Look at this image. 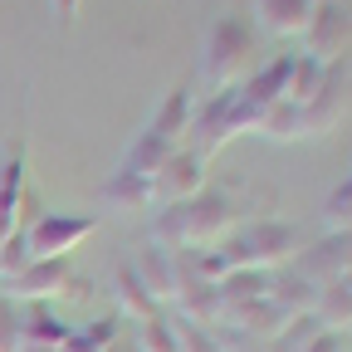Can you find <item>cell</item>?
Masks as SVG:
<instances>
[{
  "label": "cell",
  "mask_w": 352,
  "mask_h": 352,
  "mask_svg": "<svg viewBox=\"0 0 352 352\" xmlns=\"http://www.w3.org/2000/svg\"><path fill=\"white\" fill-rule=\"evenodd\" d=\"M270 298L284 308V314L294 318V314H314V298H318V284H308L298 270H289V274H274L270 279Z\"/></svg>",
  "instance_id": "obj_20"
},
{
  "label": "cell",
  "mask_w": 352,
  "mask_h": 352,
  "mask_svg": "<svg viewBox=\"0 0 352 352\" xmlns=\"http://www.w3.org/2000/svg\"><path fill=\"white\" fill-rule=\"evenodd\" d=\"M240 230V206L226 191H201L191 201H176L152 220V245L162 250H210Z\"/></svg>",
  "instance_id": "obj_1"
},
{
  "label": "cell",
  "mask_w": 352,
  "mask_h": 352,
  "mask_svg": "<svg viewBox=\"0 0 352 352\" xmlns=\"http://www.w3.org/2000/svg\"><path fill=\"white\" fill-rule=\"evenodd\" d=\"M323 69H328V64L308 59V54H294V69H289V83H284V103H294V108H308V103H314L318 83H323Z\"/></svg>",
  "instance_id": "obj_22"
},
{
  "label": "cell",
  "mask_w": 352,
  "mask_h": 352,
  "mask_svg": "<svg viewBox=\"0 0 352 352\" xmlns=\"http://www.w3.org/2000/svg\"><path fill=\"white\" fill-rule=\"evenodd\" d=\"M20 191H25V152H10L0 166V240L20 230Z\"/></svg>",
  "instance_id": "obj_17"
},
{
  "label": "cell",
  "mask_w": 352,
  "mask_h": 352,
  "mask_svg": "<svg viewBox=\"0 0 352 352\" xmlns=\"http://www.w3.org/2000/svg\"><path fill=\"white\" fill-rule=\"evenodd\" d=\"M254 127H259V113L240 103V88H220L210 103H201V108H196L186 138H191V152L210 162L226 142H235L240 132H254Z\"/></svg>",
  "instance_id": "obj_3"
},
{
  "label": "cell",
  "mask_w": 352,
  "mask_h": 352,
  "mask_svg": "<svg viewBox=\"0 0 352 352\" xmlns=\"http://www.w3.org/2000/svg\"><path fill=\"white\" fill-rule=\"evenodd\" d=\"M259 59V30L250 15H220L201 44V78L210 88H235Z\"/></svg>",
  "instance_id": "obj_2"
},
{
  "label": "cell",
  "mask_w": 352,
  "mask_h": 352,
  "mask_svg": "<svg viewBox=\"0 0 352 352\" xmlns=\"http://www.w3.org/2000/svg\"><path fill=\"white\" fill-rule=\"evenodd\" d=\"M254 132H264L270 142L308 138V132H303V108H294V103H274V108H264V118H259V127H254Z\"/></svg>",
  "instance_id": "obj_23"
},
{
  "label": "cell",
  "mask_w": 352,
  "mask_h": 352,
  "mask_svg": "<svg viewBox=\"0 0 352 352\" xmlns=\"http://www.w3.org/2000/svg\"><path fill=\"white\" fill-rule=\"evenodd\" d=\"M69 333H74V328L54 314L50 303H20V347H44V352H59Z\"/></svg>",
  "instance_id": "obj_13"
},
{
  "label": "cell",
  "mask_w": 352,
  "mask_h": 352,
  "mask_svg": "<svg viewBox=\"0 0 352 352\" xmlns=\"http://www.w3.org/2000/svg\"><path fill=\"white\" fill-rule=\"evenodd\" d=\"M298 39H303V54L308 59L333 64V59H342V50L352 44V15L342 6H333V0H318Z\"/></svg>",
  "instance_id": "obj_5"
},
{
  "label": "cell",
  "mask_w": 352,
  "mask_h": 352,
  "mask_svg": "<svg viewBox=\"0 0 352 352\" xmlns=\"http://www.w3.org/2000/svg\"><path fill=\"white\" fill-rule=\"evenodd\" d=\"M108 352H127V347H122V342H118V347H108Z\"/></svg>",
  "instance_id": "obj_31"
},
{
  "label": "cell",
  "mask_w": 352,
  "mask_h": 352,
  "mask_svg": "<svg viewBox=\"0 0 352 352\" xmlns=\"http://www.w3.org/2000/svg\"><path fill=\"white\" fill-rule=\"evenodd\" d=\"M191 118H196V94L186 83H171L162 94V103H157V113H152V122H147V132L171 142V147H182V138L191 132Z\"/></svg>",
  "instance_id": "obj_9"
},
{
  "label": "cell",
  "mask_w": 352,
  "mask_h": 352,
  "mask_svg": "<svg viewBox=\"0 0 352 352\" xmlns=\"http://www.w3.org/2000/svg\"><path fill=\"white\" fill-rule=\"evenodd\" d=\"M0 352H20V303L0 294Z\"/></svg>",
  "instance_id": "obj_28"
},
{
  "label": "cell",
  "mask_w": 352,
  "mask_h": 352,
  "mask_svg": "<svg viewBox=\"0 0 352 352\" xmlns=\"http://www.w3.org/2000/svg\"><path fill=\"white\" fill-rule=\"evenodd\" d=\"M64 289H74V264H69V254L30 259L25 270L10 279V298H15V303H50V298H59Z\"/></svg>",
  "instance_id": "obj_6"
},
{
  "label": "cell",
  "mask_w": 352,
  "mask_h": 352,
  "mask_svg": "<svg viewBox=\"0 0 352 352\" xmlns=\"http://www.w3.org/2000/svg\"><path fill=\"white\" fill-rule=\"evenodd\" d=\"M171 152H176L171 142L152 138V132L142 127L138 138L127 142V152H122V166H118V171H132V176H147V182H152V176H157V171L166 166V157H171Z\"/></svg>",
  "instance_id": "obj_16"
},
{
  "label": "cell",
  "mask_w": 352,
  "mask_h": 352,
  "mask_svg": "<svg viewBox=\"0 0 352 352\" xmlns=\"http://www.w3.org/2000/svg\"><path fill=\"white\" fill-rule=\"evenodd\" d=\"M127 352H138V347H127Z\"/></svg>",
  "instance_id": "obj_33"
},
{
  "label": "cell",
  "mask_w": 352,
  "mask_h": 352,
  "mask_svg": "<svg viewBox=\"0 0 352 352\" xmlns=\"http://www.w3.org/2000/svg\"><path fill=\"white\" fill-rule=\"evenodd\" d=\"M30 259H34V254H30V235H25V230H10L6 240H0V279H15Z\"/></svg>",
  "instance_id": "obj_26"
},
{
  "label": "cell",
  "mask_w": 352,
  "mask_h": 352,
  "mask_svg": "<svg viewBox=\"0 0 352 352\" xmlns=\"http://www.w3.org/2000/svg\"><path fill=\"white\" fill-rule=\"evenodd\" d=\"M157 196H152V182L147 176H132V171H113L108 182H103V206H113V210H142V206H152Z\"/></svg>",
  "instance_id": "obj_19"
},
{
  "label": "cell",
  "mask_w": 352,
  "mask_h": 352,
  "mask_svg": "<svg viewBox=\"0 0 352 352\" xmlns=\"http://www.w3.org/2000/svg\"><path fill=\"white\" fill-rule=\"evenodd\" d=\"M138 352H176V328L166 314L138 323Z\"/></svg>",
  "instance_id": "obj_24"
},
{
  "label": "cell",
  "mask_w": 352,
  "mask_h": 352,
  "mask_svg": "<svg viewBox=\"0 0 352 352\" xmlns=\"http://www.w3.org/2000/svg\"><path fill=\"white\" fill-rule=\"evenodd\" d=\"M342 284H347V289H352V274H347V279H342Z\"/></svg>",
  "instance_id": "obj_32"
},
{
  "label": "cell",
  "mask_w": 352,
  "mask_h": 352,
  "mask_svg": "<svg viewBox=\"0 0 352 352\" xmlns=\"http://www.w3.org/2000/svg\"><path fill=\"white\" fill-rule=\"evenodd\" d=\"M323 226L328 230H352V176L323 201Z\"/></svg>",
  "instance_id": "obj_27"
},
{
  "label": "cell",
  "mask_w": 352,
  "mask_h": 352,
  "mask_svg": "<svg viewBox=\"0 0 352 352\" xmlns=\"http://www.w3.org/2000/svg\"><path fill=\"white\" fill-rule=\"evenodd\" d=\"M298 274L308 284H338L352 274V230H328L314 250H298Z\"/></svg>",
  "instance_id": "obj_7"
},
{
  "label": "cell",
  "mask_w": 352,
  "mask_h": 352,
  "mask_svg": "<svg viewBox=\"0 0 352 352\" xmlns=\"http://www.w3.org/2000/svg\"><path fill=\"white\" fill-rule=\"evenodd\" d=\"M289 69H294V54H279V59H270L259 74H250L245 83H240V103L245 108H254L259 118H264V108H274V103H284V83H289Z\"/></svg>",
  "instance_id": "obj_12"
},
{
  "label": "cell",
  "mask_w": 352,
  "mask_h": 352,
  "mask_svg": "<svg viewBox=\"0 0 352 352\" xmlns=\"http://www.w3.org/2000/svg\"><path fill=\"white\" fill-rule=\"evenodd\" d=\"M201 191H206V157H196L191 147H176V152L166 157V166L152 176V196L166 201V206L191 201V196H201Z\"/></svg>",
  "instance_id": "obj_8"
},
{
  "label": "cell",
  "mask_w": 352,
  "mask_h": 352,
  "mask_svg": "<svg viewBox=\"0 0 352 352\" xmlns=\"http://www.w3.org/2000/svg\"><path fill=\"white\" fill-rule=\"evenodd\" d=\"M94 230H98V215H59V210H44L25 235H30V254L34 259H54V254H74Z\"/></svg>",
  "instance_id": "obj_4"
},
{
  "label": "cell",
  "mask_w": 352,
  "mask_h": 352,
  "mask_svg": "<svg viewBox=\"0 0 352 352\" xmlns=\"http://www.w3.org/2000/svg\"><path fill=\"white\" fill-rule=\"evenodd\" d=\"M342 83H347V59H333L323 69V83H318V94L314 103L303 108V132L308 138H318V132H328L338 122V108H342Z\"/></svg>",
  "instance_id": "obj_10"
},
{
  "label": "cell",
  "mask_w": 352,
  "mask_h": 352,
  "mask_svg": "<svg viewBox=\"0 0 352 352\" xmlns=\"http://www.w3.org/2000/svg\"><path fill=\"white\" fill-rule=\"evenodd\" d=\"M298 352H347V333H328V328H323L318 338H308Z\"/></svg>",
  "instance_id": "obj_29"
},
{
  "label": "cell",
  "mask_w": 352,
  "mask_h": 352,
  "mask_svg": "<svg viewBox=\"0 0 352 352\" xmlns=\"http://www.w3.org/2000/svg\"><path fill=\"white\" fill-rule=\"evenodd\" d=\"M347 176H352V171H347Z\"/></svg>",
  "instance_id": "obj_34"
},
{
  "label": "cell",
  "mask_w": 352,
  "mask_h": 352,
  "mask_svg": "<svg viewBox=\"0 0 352 352\" xmlns=\"http://www.w3.org/2000/svg\"><path fill=\"white\" fill-rule=\"evenodd\" d=\"M314 318H318L328 333H352V289H347L342 279H338V284H318Z\"/></svg>",
  "instance_id": "obj_18"
},
{
  "label": "cell",
  "mask_w": 352,
  "mask_h": 352,
  "mask_svg": "<svg viewBox=\"0 0 352 352\" xmlns=\"http://www.w3.org/2000/svg\"><path fill=\"white\" fill-rule=\"evenodd\" d=\"M132 270H138V279L147 284V294H152L157 303H171L176 289H182V279H176V250L152 245V250H142V259L132 264Z\"/></svg>",
  "instance_id": "obj_14"
},
{
  "label": "cell",
  "mask_w": 352,
  "mask_h": 352,
  "mask_svg": "<svg viewBox=\"0 0 352 352\" xmlns=\"http://www.w3.org/2000/svg\"><path fill=\"white\" fill-rule=\"evenodd\" d=\"M54 6V20L59 25H74V15H78V0H50Z\"/></svg>",
  "instance_id": "obj_30"
},
{
  "label": "cell",
  "mask_w": 352,
  "mask_h": 352,
  "mask_svg": "<svg viewBox=\"0 0 352 352\" xmlns=\"http://www.w3.org/2000/svg\"><path fill=\"white\" fill-rule=\"evenodd\" d=\"M113 289H118V318L142 323V318H157V314H162V303L147 294V284L138 279V270H132V264H118Z\"/></svg>",
  "instance_id": "obj_15"
},
{
  "label": "cell",
  "mask_w": 352,
  "mask_h": 352,
  "mask_svg": "<svg viewBox=\"0 0 352 352\" xmlns=\"http://www.w3.org/2000/svg\"><path fill=\"white\" fill-rule=\"evenodd\" d=\"M318 0H254V30L259 34H274V39H294L303 34L308 15H314Z\"/></svg>",
  "instance_id": "obj_11"
},
{
  "label": "cell",
  "mask_w": 352,
  "mask_h": 352,
  "mask_svg": "<svg viewBox=\"0 0 352 352\" xmlns=\"http://www.w3.org/2000/svg\"><path fill=\"white\" fill-rule=\"evenodd\" d=\"M171 328H176V352H220V338L191 318H171Z\"/></svg>",
  "instance_id": "obj_25"
},
{
  "label": "cell",
  "mask_w": 352,
  "mask_h": 352,
  "mask_svg": "<svg viewBox=\"0 0 352 352\" xmlns=\"http://www.w3.org/2000/svg\"><path fill=\"white\" fill-rule=\"evenodd\" d=\"M270 279L274 274H264V270H235L215 284V298L220 308H235V303H250V298H270Z\"/></svg>",
  "instance_id": "obj_21"
}]
</instances>
